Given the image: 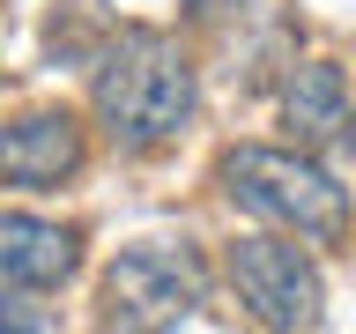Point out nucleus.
<instances>
[{
  "label": "nucleus",
  "mask_w": 356,
  "mask_h": 334,
  "mask_svg": "<svg viewBox=\"0 0 356 334\" xmlns=\"http://www.w3.org/2000/svg\"><path fill=\"white\" fill-rule=\"evenodd\" d=\"M193 60L178 52V38L163 30H119V38L97 52V119L111 127V141L127 149H156V141H178L193 127Z\"/></svg>",
  "instance_id": "1"
},
{
  "label": "nucleus",
  "mask_w": 356,
  "mask_h": 334,
  "mask_svg": "<svg viewBox=\"0 0 356 334\" xmlns=\"http://www.w3.org/2000/svg\"><path fill=\"white\" fill-rule=\"evenodd\" d=\"M282 119H289V134H297L305 149H334V141H349L356 111H349V82H341V67H327V60L297 67L289 89H282Z\"/></svg>",
  "instance_id": "7"
},
{
  "label": "nucleus",
  "mask_w": 356,
  "mask_h": 334,
  "mask_svg": "<svg viewBox=\"0 0 356 334\" xmlns=\"http://www.w3.org/2000/svg\"><path fill=\"white\" fill-rule=\"evenodd\" d=\"M222 193L238 200V208H252L260 223L297 230L312 245L349 238V186H334V171L312 164L305 149H260V141L230 149L222 156Z\"/></svg>",
  "instance_id": "2"
},
{
  "label": "nucleus",
  "mask_w": 356,
  "mask_h": 334,
  "mask_svg": "<svg viewBox=\"0 0 356 334\" xmlns=\"http://www.w3.org/2000/svg\"><path fill=\"white\" fill-rule=\"evenodd\" d=\"M0 283H8V275H0ZM38 327H52V319H44V312H30L15 289H0V334H38Z\"/></svg>",
  "instance_id": "8"
},
{
  "label": "nucleus",
  "mask_w": 356,
  "mask_h": 334,
  "mask_svg": "<svg viewBox=\"0 0 356 334\" xmlns=\"http://www.w3.org/2000/svg\"><path fill=\"white\" fill-rule=\"evenodd\" d=\"M200 305H208V267L186 238H149V245H127L119 260L104 267V327H127V334H156V327H193Z\"/></svg>",
  "instance_id": "3"
},
{
  "label": "nucleus",
  "mask_w": 356,
  "mask_h": 334,
  "mask_svg": "<svg viewBox=\"0 0 356 334\" xmlns=\"http://www.w3.org/2000/svg\"><path fill=\"white\" fill-rule=\"evenodd\" d=\"M82 156H89V134L67 104H38V111H22V119L0 127V178L8 186L44 193V186L82 171Z\"/></svg>",
  "instance_id": "5"
},
{
  "label": "nucleus",
  "mask_w": 356,
  "mask_h": 334,
  "mask_svg": "<svg viewBox=\"0 0 356 334\" xmlns=\"http://www.w3.org/2000/svg\"><path fill=\"white\" fill-rule=\"evenodd\" d=\"M230 289L260 327H319L327 283L289 238H238L230 245Z\"/></svg>",
  "instance_id": "4"
},
{
  "label": "nucleus",
  "mask_w": 356,
  "mask_h": 334,
  "mask_svg": "<svg viewBox=\"0 0 356 334\" xmlns=\"http://www.w3.org/2000/svg\"><path fill=\"white\" fill-rule=\"evenodd\" d=\"M74 267H82V238H74L67 223L22 216V208L0 216V275H8V283H22V289H60Z\"/></svg>",
  "instance_id": "6"
}]
</instances>
